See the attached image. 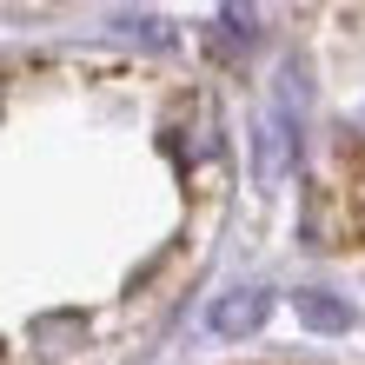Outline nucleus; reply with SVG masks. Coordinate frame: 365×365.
I'll list each match as a JSON object with an SVG mask.
<instances>
[{"label":"nucleus","instance_id":"obj_1","mask_svg":"<svg viewBox=\"0 0 365 365\" xmlns=\"http://www.w3.org/2000/svg\"><path fill=\"white\" fill-rule=\"evenodd\" d=\"M266 312H272V292L266 286H240V292H226L220 306H212V332L220 339H246V332L266 326Z\"/></svg>","mask_w":365,"mask_h":365},{"label":"nucleus","instance_id":"obj_2","mask_svg":"<svg viewBox=\"0 0 365 365\" xmlns=\"http://www.w3.org/2000/svg\"><path fill=\"white\" fill-rule=\"evenodd\" d=\"M292 306H299V319H306L312 332H346L352 326V306L332 299V292H292Z\"/></svg>","mask_w":365,"mask_h":365},{"label":"nucleus","instance_id":"obj_3","mask_svg":"<svg viewBox=\"0 0 365 365\" xmlns=\"http://www.w3.org/2000/svg\"><path fill=\"white\" fill-rule=\"evenodd\" d=\"M120 27H126V34H140L146 47H166V40H173V34L160 27V14H120Z\"/></svg>","mask_w":365,"mask_h":365}]
</instances>
